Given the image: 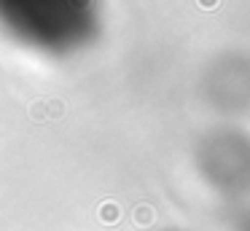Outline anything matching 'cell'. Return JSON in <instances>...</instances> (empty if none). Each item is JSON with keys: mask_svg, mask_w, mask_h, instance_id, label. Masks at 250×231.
Masks as SVG:
<instances>
[{"mask_svg": "<svg viewBox=\"0 0 250 231\" xmlns=\"http://www.w3.org/2000/svg\"><path fill=\"white\" fill-rule=\"evenodd\" d=\"M103 27V0H0V32L49 57L92 46Z\"/></svg>", "mask_w": 250, "mask_h": 231, "instance_id": "obj_1", "label": "cell"}, {"mask_svg": "<svg viewBox=\"0 0 250 231\" xmlns=\"http://www.w3.org/2000/svg\"><path fill=\"white\" fill-rule=\"evenodd\" d=\"M205 164V175L210 186L221 193H237L245 196L250 191V148L239 134H218L210 145Z\"/></svg>", "mask_w": 250, "mask_h": 231, "instance_id": "obj_2", "label": "cell"}, {"mask_svg": "<svg viewBox=\"0 0 250 231\" xmlns=\"http://www.w3.org/2000/svg\"><path fill=\"white\" fill-rule=\"evenodd\" d=\"M239 231H250V212L245 215V220H239Z\"/></svg>", "mask_w": 250, "mask_h": 231, "instance_id": "obj_3", "label": "cell"}]
</instances>
